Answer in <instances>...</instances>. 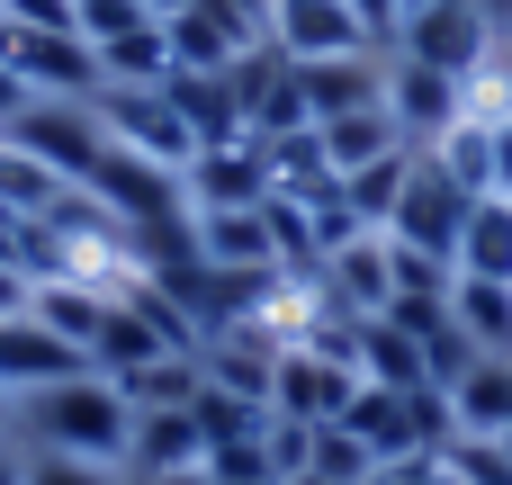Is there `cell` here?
<instances>
[{
    "mask_svg": "<svg viewBox=\"0 0 512 485\" xmlns=\"http://www.w3.org/2000/svg\"><path fill=\"white\" fill-rule=\"evenodd\" d=\"M18 432H27V450H45V459H90V468H117V477H126L135 405H126L117 378L81 369V378H63V387L18 396Z\"/></svg>",
    "mask_w": 512,
    "mask_h": 485,
    "instance_id": "obj_1",
    "label": "cell"
},
{
    "mask_svg": "<svg viewBox=\"0 0 512 485\" xmlns=\"http://www.w3.org/2000/svg\"><path fill=\"white\" fill-rule=\"evenodd\" d=\"M0 135H18V144H27L63 189H90V171L108 162V126H99L90 99H27L18 126H0Z\"/></svg>",
    "mask_w": 512,
    "mask_h": 485,
    "instance_id": "obj_2",
    "label": "cell"
},
{
    "mask_svg": "<svg viewBox=\"0 0 512 485\" xmlns=\"http://www.w3.org/2000/svg\"><path fill=\"white\" fill-rule=\"evenodd\" d=\"M468 189L432 162V153H414V171H405V198H396V216H387V243H405V252H432V261H450L459 270V234H468Z\"/></svg>",
    "mask_w": 512,
    "mask_h": 485,
    "instance_id": "obj_3",
    "label": "cell"
},
{
    "mask_svg": "<svg viewBox=\"0 0 512 485\" xmlns=\"http://www.w3.org/2000/svg\"><path fill=\"white\" fill-rule=\"evenodd\" d=\"M396 54H405V63H432V72H450V81H477V72L504 54V36L486 27L477 0H423V9L405 18Z\"/></svg>",
    "mask_w": 512,
    "mask_h": 485,
    "instance_id": "obj_4",
    "label": "cell"
},
{
    "mask_svg": "<svg viewBox=\"0 0 512 485\" xmlns=\"http://www.w3.org/2000/svg\"><path fill=\"white\" fill-rule=\"evenodd\" d=\"M90 108H99V126H108V144H117V153H144V162H162V171H180V180H189L198 135L180 126L171 90H99Z\"/></svg>",
    "mask_w": 512,
    "mask_h": 485,
    "instance_id": "obj_5",
    "label": "cell"
},
{
    "mask_svg": "<svg viewBox=\"0 0 512 485\" xmlns=\"http://www.w3.org/2000/svg\"><path fill=\"white\" fill-rule=\"evenodd\" d=\"M9 72L36 99H99V45L81 27H9Z\"/></svg>",
    "mask_w": 512,
    "mask_h": 485,
    "instance_id": "obj_6",
    "label": "cell"
},
{
    "mask_svg": "<svg viewBox=\"0 0 512 485\" xmlns=\"http://www.w3.org/2000/svg\"><path fill=\"white\" fill-rule=\"evenodd\" d=\"M351 396H360V360L315 351V342H288V351H279L270 414H288V423H342V405H351Z\"/></svg>",
    "mask_w": 512,
    "mask_h": 485,
    "instance_id": "obj_7",
    "label": "cell"
},
{
    "mask_svg": "<svg viewBox=\"0 0 512 485\" xmlns=\"http://www.w3.org/2000/svg\"><path fill=\"white\" fill-rule=\"evenodd\" d=\"M387 117H396V135H405V144H441V135L468 117V81H450V72H432V63L387 54Z\"/></svg>",
    "mask_w": 512,
    "mask_h": 485,
    "instance_id": "obj_8",
    "label": "cell"
},
{
    "mask_svg": "<svg viewBox=\"0 0 512 485\" xmlns=\"http://www.w3.org/2000/svg\"><path fill=\"white\" fill-rule=\"evenodd\" d=\"M189 234H198V261L207 270H288L279 225H270V198L261 207H198Z\"/></svg>",
    "mask_w": 512,
    "mask_h": 485,
    "instance_id": "obj_9",
    "label": "cell"
},
{
    "mask_svg": "<svg viewBox=\"0 0 512 485\" xmlns=\"http://www.w3.org/2000/svg\"><path fill=\"white\" fill-rule=\"evenodd\" d=\"M270 45L288 63H333V54H378L351 18V0H270Z\"/></svg>",
    "mask_w": 512,
    "mask_h": 485,
    "instance_id": "obj_10",
    "label": "cell"
},
{
    "mask_svg": "<svg viewBox=\"0 0 512 485\" xmlns=\"http://www.w3.org/2000/svg\"><path fill=\"white\" fill-rule=\"evenodd\" d=\"M81 369H90V351H72L54 324H36V315H9V324H0V387H9V396L63 387V378H81Z\"/></svg>",
    "mask_w": 512,
    "mask_h": 485,
    "instance_id": "obj_11",
    "label": "cell"
},
{
    "mask_svg": "<svg viewBox=\"0 0 512 485\" xmlns=\"http://www.w3.org/2000/svg\"><path fill=\"white\" fill-rule=\"evenodd\" d=\"M306 117H351V108H387V54H333V63H297Z\"/></svg>",
    "mask_w": 512,
    "mask_h": 485,
    "instance_id": "obj_12",
    "label": "cell"
},
{
    "mask_svg": "<svg viewBox=\"0 0 512 485\" xmlns=\"http://www.w3.org/2000/svg\"><path fill=\"white\" fill-rule=\"evenodd\" d=\"M261 198H270V162H261L252 135L243 144H207L189 162V207H261Z\"/></svg>",
    "mask_w": 512,
    "mask_h": 485,
    "instance_id": "obj_13",
    "label": "cell"
},
{
    "mask_svg": "<svg viewBox=\"0 0 512 485\" xmlns=\"http://www.w3.org/2000/svg\"><path fill=\"white\" fill-rule=\"evenodd\" d=\"M324 297L342 306V315H387V297H396V270H387V234H351L324 270Z\"/></svg>",
    "mask_w": 512,
    "mask_h": 485,
    "instance_id": "obj_14",
    "label": "cell"
},
{
    "mask_svg": "<svg viewBox=\"0 0 512 485\" xmlns=\"http://www.w3.org/2000/svg\"><path fill=\"white\" fill-rule=\"evenodd\" d=\"M171 468H207V432L189 405L135 414V441H126V477H171Z\"/></svg>",
    "mask_w": 512,
    "mask_h": 485,
    "instance_id": "obj_15",
    "label": "cell"
},
{
    "mask_svg": "<svg viewBox=\"0 0 512 485\" xmlns=\"http://www.w3.org/2000/svg\"><path fill=\"white\" fill-rule=\"evenodd\" d=\"M171 81V36L162 18H135L117 36H99V90H162Z\"/></svg>",
    "mask_w": 512,
    "mask_h": 485,
    "instance_id": "obj_16",
    "label": "cell"
},
{
    "mask_svg": "<svg viewBox=\"0 0 512 485\" xmlns=\"http://www.w3.org/2000/svg\"><path fill=\"white\" fill-rule=\"evenodd\" d=\"M162 90H171L180 126L198 135V153H207V144H243V108H234V81H225V72H171Z\"/></svg>",
    "mask_w": 512,
    "mask_h": 485,
    "instance_id": "obj_17",
    "label": "cell"
},
{
    "mask_svg": "<svg viewBox=\"0 0 512 485\" xmlns=\"http://www.w3.org/2000/svg\"><path fill=\"white\" fill-rule=\"evenodd\" d=\"M315 144H324V171H333V180H351V171H369V162L405 153V135H396V117H387V108H351V117H324V126H315Z\"/></svg>",
    "mask_w": 512,
    "mask_h": 485,
    "instance_id": "obj_18",
    "label": "cell"
},
{
    "mask_svg": "<svg viewBox=\"0 0 512 485\" xmlns=\"http://www.w3.org/2000/svg\"><path fill=\"white\" fill-rule=\"evenodd\" d=\"M162 36H171V72H234V54H252V36H234L216 9H180V18H162Z\"/></svg>",
    "mask_w": 512,
    "mask_h": 485,
    "instance_id": "obj_19",
    "label": "cell"
},
{
    "mask_svg": "<svg viewBox=\"0 0 512 485\" xmlns=\"http://www.w3.org/2000/svg\"><path fill=\"white\" fill-rule=\"evenodd\" d=\"M450 324H459L486 360H512V279H459V288H450Z\"/></svg>",
    "mask_w": 512,
    "mask_h": 485,
    "instance_id": "obj_20",
    "label": "cell"
},
{
    "mask_svg": "<svg viewBox=\"0 0 512 485\" xmlns=\"http://www.w3.org/2000/svg\"><path fill=\"white\" fill-rule=\"evenodd\" d=\"M450 405H459V432L504 441V432H512V360H477V369L450 387Z\"/></svg>",
    "mask_w": 512,
    "mask_h": 485,
    "instance_id": "obj_21",
    "label": "cell"
},
{
    "mask_svg": "<svg viewBox=\"0 0 512 485\" xmlns=\"http://www.w3.org/2000/svg\"><path fill=\"white\" fill-rule=\"evenodd\" d=\"M360 378H369V387H396V396H414V387H423V342H414L405 324L369 315V324H360Z\"/></svg>",
    "mask_w": 512,
    "mask_h": 485,
    "instance_id": "obj_22",
    "label": "cell"
},
{
    "mask_svg": "<svg viewBox=\"0 0 512 485\" xmlns=\"http://www.w3.org/2000/svg\"><path fill=\"white\" fill-rule=\"evenodd\" d=\"M459 279H512V198H477L459 234Z\"/></svg>",
    "mask_w": 512,
    "mask_h": 485,
    "instance_id": "obj_23",
    "label": "cell"
},
{
    "mask_svg": "<svg viewBox=\"0 0 512 485\" xmlns=\"http://www.w3.org/2000/svg\"><path fill=\"white\" fill-rule=\"evenodd\" d=\"M423 153H432L468 198H495V126H486V117H459V126H450L441 144H423Z\"/></svg>",
    "mask_w": 512,
    "mask_h": 485,
    "instance_id": "obj_24",
    "label": "cell"
},
{
    "mask_svg": "<svg viewBox=\"0 0 512 485\" xmlns=\"http://www.w3.org/2000/svg\"><path fill=\"white\" fill-rule=\"evenodd\" d=\"M414 153H423V144H405V153H387V162H369V171H351V180H342V198H351V216H360L369 234H387V216H396V198H405Z\"/></svg>",
    "mask_w": 512,
    "mask_h": 485,
    "instance_id": "obj_25",
    "label": "cell"
},
{
    "mask_svg": "<svg viewBox=\"0 0 512 485\" xmlns=\"http://www.w3.org/2000/svg\"><path fill=\"white\" fill-rule=\"evenodd\" d=\"M54 198H63V180H54V171H45V162H36V153H27V144H18V135H0V207H9V216H27V225H36V216H45V207H54Z\"/></svg>",
    "mask_w": 512,
    "mask_h": 485,
    "instance_id": "obj_26",
    "label": "cell"
},
{
    "mask_svg": "<svg viewBox=\"0 0 512 485\" xmlns=\"http://www.w3.org/2000/svg\"><path fill=\"white\" fill-rule=\"evenodd\" d=\"M369 441L360 432H342V423H315V459H306V477H333V485H369Z\"/></svg>",
    "mask_w": 512,
    "mask_h": 485,
    "instance_id": "obj_27",
    "label": "cell"
},
{
    "mask_svg": "<svg viewBox=\"0 0 512 485\" xmlns=\"http://www.w3.org/2000/svg\"><path fill=\"white\" fill-rule=\"evenodd\" d=\"M369 485H459V468H450V450H414V459H378Z\"/></svg>",
    "mask_w": 512,
    "mask_h": 485,
    "instance_id": "obj_28",
    "label": "cell"
},
{
    "mask_svg": "<svg viewBox=\"0 0 512 485\" xmlns=\"http://www.w3.org/2000/svg\"><path fill=\"white\" fill-rule=\"evenodd\" d=\"M27 485H126L117 468H90V459H45L27 450Z\"/></svg>",
    "mask_w": 512,
    "mask_h": 485,
    "instance_id": "obj_29",
    "label": "cell"
},
{
    "mask_svg": "<svg viewBox=\"0 0 512 485\" xmlns=\"http://www.w3.org/2000/svg\"><path fill=\"white\" fill-rule=\"evenodd\" d=\"M144 18V0H72V27L99 45V36H117V27H135Z\"/></svg>",
    "mask_w": 512,
    "mask_h": 485,
    "instance_id": "obj_30",
    "label": "cell"
},
{
    "mask_svg": "<svg viewBox=\"0 0 512 485\" xmlns=\"http://www.w3.org/2000/svg\"><path fill=\"white\" fill-rule=\"evenodd\" d=\"M351 18H360V36H369L378 54H396V36H405V0H351Z\"/></svg>",
    "mask_w": 512,
    "mask_h": 485,
    "instance_id": "obj_31",
    "label": "cell"
},
{
    "mask_svg": "<svg viewBox=\"0 0 512 485\" xmlns=\"http://www.w3.org/2000/svg\"><path fill=\"white\" fill-rule=\"evenodd\" d=\"M198 9H216L234 36H252V45H270V0H198Z\"/></svg>",
    "mask_w": 512,
    "mask_h": 485,
    "instance_id": "obj_32",
    "label": "cell"
},
{
    "mask_svg": "<svg viewBox=\"0 0 512 485\" xmlns=\"http://www.w3.org/2000/svg\"><path fill=\"white\" fill-rule=\"evenodd\" d=\"M27 99H36V90H27V81L9 72V54H0V126H18V108H27Z\"/></svg>",
    "mask_w": 512,
    "mask_h": 485,
    "instance_id": "obj_33",
    "label": "cell"
},
{
    "mask_svg": "<svg viewBox=\"0 0 512 485\" xmlns=\"http://www.w3.org/2000/svg\"><path fill=\"white\" fill-rule=\"evenodd\" d=\"M495 189L512 198V117H495Z\"/></svg>",
    "mask_w": 512,
    "mask_h": 485,
    "instance_id": "obj_34",
    "label": "cell"
},
{
    "mask_svg": "<svg viewBox=\"0 0 512 485\" xmlns=\"http://www.w3.org/2000/svg\"><path fill=\"white\" fill-rule=\"evenodd\" d=\"M0 485H27V459L9 450V432H0Z\"/></svg>",
    "mask_w": 512,
    "mask_h": 485,
    "instance_id": "obj_35",
    "label": "cell"
},
{
    "mask_svg": "<svg viewBox=\"0 0 512 485\" xmlns=\"http://www.w3.org/2000/svg\"><path fill=\"white\" fill-rule=\"evenodd\" d=\"M477 9H486V27H495V36L512 45V0H477Z\"/></svg>",
    "mask_w": 512,
    "mask_h": 485,
    "instance_id": "obj_36",
    "label": "cell"
},
{
    "mask_svg": "<svg viewBox=\"0 0 512 485\" xmlns=\"http://www.w3.org/2000/svg\"><path fill=\"white\" fill-rule=\"evenodd\" d=\"M135 485H216L207 468H171V477H135Z\"/></svg>",
    "mask_w": 512,
    "mask_h": 485,
    "instance_id": "obj_37",
    "label": "cell"
},
{
    "mask_svg": "<svg viewBox=\"0 0 512 485\" xmlns=\"http://www.w3.org/2000/svg\"><path fill=\"white\" fill-rule=\"evenodd\" d=\"M180 9H189V0H144V18H180Z\"/></svg>",
    "mask_w": 512,
    "mask_h": 485,
    "instance_id": "obj_38",
    "label": "cell"
},
{
    "mask_svg": "<svg viewBox=\"0 0 512 485\" xmlns=\"http://www.w3.org/2000/svg\"><path fill=\"white\" fill-rule=\"evenodd\" d=\"M9 423H18V396H9V387H0V432H9Z\"/></svg>",
    "mask_w": 512,
    "mask_h": 485,
    "instance_id": "obj_39",
    "label": "cell"
},
{
    "mask_svg": "<svg viewBox=\"0 0 512 485\" xmlns=\"http://www.w3.org/2000/svg\"><path fill=\"white\" fill-rule=\"evenodd\" d=\"M288 485H333V477H288Z\"/></svg>",
    "mask_w": 512,
    "mask_h": 485,
    "instance_id": "obj_40",
    "label": "cell"
},
{
    "mask_svg": "<svg viewBox=\"0 0 512 485\" xmlns=\"http://www.w3.org/2000/svg\"><path fill=\"white\" fill-rule=\"evenodd\" d=\"M414 9H423V0H405V18H414Z\"/></svg>",
    "mask_w": 512,
    "mask_h": 485,
    "instance_id": "obj_41",
    "label": "cell"
},
{
    "mask_svg": "<svg viewBox=\"0 0 512 485\" xmlns=\"http://www.w3.org/2000/svg\"><path fill=\"white\" fill-rule=\"evenodd\" d=\"M504 459H512V432H504Z\"/></svg>",
    "mask_w": 512,
    "mask_h": 485,
    "instance_id": "obj_42",
    "label": "cell"
},
{
    "mask_svg": "<svg viewBox=\"0 0 512 485\" xmlns=\"http://www.w3.org/2000/svg\"><path fill=\"white\" fill-rule=\"evenodd\" d=\"M126 485H135V477H126Z\"/></svg>",
    "mask_w": 512,
    "mask_h": 485,
    "instance_id": "obj_43",
    "label": "cell"
}]
</instances>
